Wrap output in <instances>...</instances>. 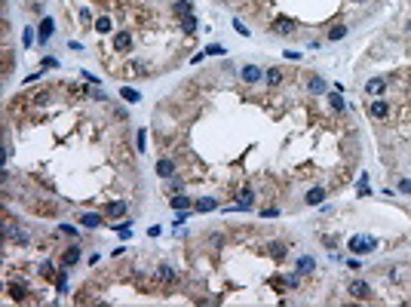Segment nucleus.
<instances>
[{
	"label": "nucleus",
	"mask_w": 411,
	"mask_h": 307,
	"mask_svg": "<svg viewBox=\"0 0 411 307\" xmlns=\"http://www.w3.org/2000/svg\"><path fill=\"white\" fill-rule=\"evenodd\" d=\"M347 292L356 298V301H371L374 298V292H371V286L365 283V280H353L350 286H347Z\"/></svg>",
	"instance_id": "f257e3e1"
},
{
	"label": "nucleus",
	"mask_w": 411,
	"mask_h": 307,
	"mask_svg": "<svg viewBox=\"0 0 411 307\" xmlns=\"http://www.w3.org/2000/svg\"><path fill=\"white\" fill-rule=\"evenodd\" d=\"M261 77H264V71H261L258 65H243V68H240V80H243V83H248V86L261 83Z\"/></svg>",
	"instance_id": "f03ea898"
},
{
	"label": "nucleus",
	"mask_w": 411,
	"mask_h": 307,
	"mask_svg": "<svg viewBox=\"0 0 411 307\" xmlns=\"http://www.w3.org/2000/svg\"><path fill=\"white\" fill-rule=\"evenodd\" d=\"M267 255H270L273 261H285V258H289V243L270 240V243H267Z\"/></svg>",
	"instance_id": "7ed1b4c3"
},
{
	"label": "nucleus",
	"mask_w": 411,
	"mask_h": 307,
	"mask_svg": "<svg viewBox=\"0 0 411 307\" xmlns=\"http://www.w3.org/2000/svg\"><path fill=\"white\" fill-rule=\"evenodd\" d=\"M368 114H371L374 120H387V117H390V102H387V99H371Z\"/></svg>",
	"instance_id": "20e7f679"
},
{
	"label": "nucleus",
	"mask_w": 411,
	"mask_h": 307,
	"mask_svg": "<svg viewBox=\"0 0 411 307\" xmlns=\"http://www.w3.org/2000/svg\"><path fill=\"white\" fill-rule=\"evenodd\" d=\"M132 43H135L132 31H117L114 34V49L117 52H132Z\"/></svg>",
	"instance_id": "39448f33"
},
{
	"label": "nucleus",
	"mask_w": 411,
	"mask_h": 307,
	"mask_svg": "<svg viewBox=\"0 0 411 307\" xmlns=\"http://www.w3.org/2000/svg\"><path fill=\"white\" fill-rule=\"evenodd\" d=\"M157 175L163 178V182H169V178L175 175V160L172 157H160L157 160Z\"/></svg>",
	"instance_id": "423d86ee"
},
{
	"label": "nucleus",
	"mask_w": 411,
	"mask_h": 307,
	"mask_svg": "<svg viewBox=\"0 0 411 307\" xmlns=\"http://www.w3.org/2000/svg\"><path fill=\"white\" fill-rule=\"evenodd\" d=\"M77 261H80V246L74 243V246H68V249L62 252V261H59V264H62V270H68V267H74Z\"/></svg>",
	"instance_id": "0eeeda50"
},
{
	"label": "nucleus",
	"mask_w": 411,
	"mask_h": 307,
	"mask_svg": "<svg viewBox=\"0 0 411 307\" xmlns=\"http://www.w3.org/2000/svg\"><path fill=\"white\" fill-rule=\"evenodd\" d=\"M273 34H279V37H292V34H298V25L292 19H276L273 22Z\"/></svg>",
	"instance_id": "6e6552de"
},
{
	"label": "nucleus",
	"mask_w": 411,
	"mask_h": 307,
	"mask_svg": "<svg viewBox=\"0 0 411 307\" xmlns=\"http://www.w3.org/2000/svg\"><path fill=\"white\" fill-rule=\"evenodd\" d=\"M295 270H298L301 277H310L313 270H316V258H313V255H301V258L295 261Z\"/></svg>",
	"instance_id": "1a4fd4ad"
},
{
	"label": "nucleus",
	"mask_w": 411,
	"mask_h": 307,
	"mask_svg": "<svg viewBox=\"0 0 411 307\" xmlns=\"http://www.w3.org/2000/svg\"><path fill=\"white\" fill-rule=\"evenodd\" d=\"M52 28H56V22H52L49 15H46V19L40 22V28H37V40H40V46H46V43H49V37H52Z\"/></svg>",
	"instance_id": "9d476101"
},
{
	"label": "nucleus",
	"mask_w": 411,
	"mask_h": 307,
	"mask_svg": "<svg viewBox=\"0 0 411 307\" xmlns=\"http://www.w3.org/2000/svg\"><path fill=\"white\" fill-rule=\"evenodd\" d=\"M282 77H285V74H282V68H279V65H270V68L264 71V83H267V86H279Z\"/></svg>",
	"instance_id": "9b49d317"
},
{
	"label": "nucleus",
	"mask_w": 411,
	"mask_h": 307,
	"mask_svg": "<svg viewBox=\"0 0 411 307\" xmlns=\"http://www.w3.org/2000/svg\"><path fill=\"white\" fill-rule=\"evenodd\" d=\"M365 93H368V96H384V93H387V80H384V77H371V80L365 83Z\"/></svg>",
	"instance_id": "f8f14e48"
},
{
	"label": "nucleus",
	"mask_w": 411,
	"mask_h": 307,
	"mask_svg": "<svg viewBox=\"0 0 411 307\" xmlns=\"http://www.w3.org/2000/svg\"><path fill=\"white\" fill-rule=\"evenodd\" d=\"M323 200H326V188H319V185H316V188H310V191H307V197H304V203H307V206H319Z\"/></svg>",
	"instance_id": "ddd939ff"
},
{
	"label": "nucleus",
	"mask_w": 411,
	"mask_h": 307,
	"mask_svg": "<svg viewBox=\"0 0 411 307\" xmlns=\"http://www.w3.org/2000/svg\"><path fill=\"white\" fill-rule=\"evenodd\" d=\"M172 12L178 19H184V15H193V0H175L172 3Z\"/></svg>",
	"instance_id": "4468645a"
},
{
	"label": "nucleus",
	"mask_w": 411,
	"mask_h": 307,
	"mask_svg": "<svg viewBox=\"0 0 411 307\" xmlns=\"http://www.w3.org/2000/svg\"><path fill=\"white\" fill-rule=\"evenodd\" d=\"M350 249H353V252H371V249H374V240H362V237H353V240H350Z\"/></svg>",
	"instance_id": "2eb2a0df"
},
{
	"label": "nucleus",
	"mask_w": 411,
	"mask_h": 307,
	"mask_svg": "<svg viewBox=\"0 0 411 307\" xmlns=\"http://www.w3.org/2000/svg\"><path fill=\"white\" fill-rule=\"evenodd\" d=\"M169 206H172L175 212H181V209H190V197H184V194H175L172 200H169Z\"/></svg>",
	"instance_id": "dca6fc26"
},
{
	"label": "nucleus",
	"mask_w": 411,
	"mask_h": 307,
	"mask_svg": "<svg viewBox=\"0 0 411 307\" xmlns=\"http://www.w3.org/2000/svg\"><path fill=\"white\" fill-rule=\"evenodd\" d=\"M80 224H83V227H98V224H101V215H98V212H83V215H80Z\"/></svg>",
	"instance_id": "f3484780"
},
{
	"label": "nucleus",
	"mask_w": 411,
	"mask_h": 307,
	"mask_svg": "<svg viewBox=\"0 0 411 307\" xmlns=\"http://www.w3.org/2000/svg\"><path fill=\"white\" fill-rule=\"evenodd\" d=\"M6 237L15 240V243H28V233L22 227H15V224H6Z\"/></svg>",
	"instance_id": "a211bd4d"
},
{
	"label": "nucleus",
	"mask_w": 411,
	"mask_h": 307,
	"mask_svg": "<svg viewBox=\"0 0 411 307\" xmlns=\"http://www.w3.org/2000/svg\"><path fill=\"white\" fill-rule=\"evenodd\" d=\"M157 277H160V283H175V267L160 264V267H157Z\"/></svg>",
	"instance_id": "6ab92c4d"
},
{
	"label": "nucleus",
	"mask_w": 411,
	"mask_h": 307,
	"mask_svg": "<svg viewBox=\"0 0 411 307\" xmlns=\"http://www.w3.org/2000/svg\"><path fill=\"white\" fill-rule=\"evenodd\" d=\"M9 295H12L15 301H25V298H28V286H25V283H12V286H9Z\"/></svg>",
	"instance_id": "aec40b11"
},
{
	"label": "nucleus",
	"mask_w": 411,
	"mask_h": 307,
	"mask_svg": "<svg viewBox=\"0 0 411 307\" xmlns=\"http://www.w3.org/2000/svg\"><path fill=\"white\" fill-rule=\"evenodd\" d=\"M347 37V25H331L329 28V40H344Z\"/></svg>",
	"instance_id": "412c9836"
},
{
	"label": "nucleus",
	"mask_w": 411,
	"mask_h": 307,
	"mask_svg": "<svg viewBox=\"0 0 411 307\" xmlns=\"http://www.w3.org/2000/svg\"><path fill=\"white\" fill-rule=\"evenodd\" d=\"M307 89H310V93H326V80L323 77H310V83H307Z\"/></svg>",
	"instance_id": "4be33fe9"
},
{
	"label": "nucleus",
	"mask_w": 411,
	"mask_h": 307,
	"mask_svg": "<svg viewBox=\"0 0 411 307\" xmlns=\"http://www.w3.org/2000/svg\"><path fill=\"white\" fill-rule=\"evenodd\" d=\"M215 206H218V203L212 200V197H200V200H196V209H200V212H212Z\"/></svg>",
	"instance_id": "5701e85b"
},
{
	"label": "nucleus",
	"mask_w": 411,
	"mask_h": 307,
	"mask_svg": "<svg viewBox=\"0 0 411 307\" xmlns=\"http://www.w3.org/2000/svg\"><path fill=\"white\" fill-rule=\"evenodd\" d=\"M123 212H126V203H123V200H117V203L108 206V215H111V218H120Z\"/></svg>",
	"instance_id": "b1692460"
},
{
	"label": "nucleus",
	"mask_w": 411,
	"mask_h": 307,
	"mask_svg": "<svg viewBox=\"0 0 411 307\" xmlns=\"http://www.w3.org/2000/svg\"><path fill=\"white\" fill-rule=\"evenodd\" d=\"M206 243L215 246V249H221V246H224V237H221V233H215V230H209V233H206Z\"/></svg>",
	"instance_id": "393cba45"
},
{
	"label": "nucleus",
	"mask_w": 411,
	"mask_h": 307,
	"mask_svg": "<svg viewBox=\"0 0 411 307\" xmlns=\"http://www.w3.org/2000/svg\"><path fill=\"white\" fill-rule=\"evenodd\" d=\"M95 31H98V34H111V31H114V25H111V19H104V15H101V19L95 22Z\"/></svg>",
	"instance_id": "a878e982"
},
{
	"label": "nucleus",
	"mask_w": 411,
	"mask_h": 307,
	"mask_svg": "<svg viewBox=\"0 0 411 307\" xmlns=\"http://www.w3.org/2000/svg\"><path fill=\"white\" fill-rule=\"evenodd\" d=\"M181 31H187V34L196 31V19H193V15H184V19H181Z\"/></svg>",
	"instance_id": "bb28decb"
},
{
	"label": "nucleus",
	"mask_w": 411,
	"mask_h": 307,
	"mask_svg": "<svg viewBox=\"0 0 411 307\" xmlns=\"http://www.w3.org/2000/svg\"><path fill=\"white\" fill-rule=\"evenodd\" d=\"M331 107H334V111H344V107H347V102L341 99V93H334V96H331Z\"/></svg>",
	"instance_id": "cd10ccee"
},
{
	"label": "nucleus",
	"mask_w": 411,
	"mask_h": 307,
	"mask_svg": "<svg viewBox=\"0 0 411 307\" xmlns=\"http://www.w3.org/2000/svg\"><path fill=\"white\" fill-rule=\"evenodd\" d=\"M123 99H126L129 104H135V102H141V96L135 93V89H123Z\"/></svg>",
	"instance_id": "c85d7f7f"
},
{
	"label": "nucleus",
	"mask_w": 411,
	"mask_h": 307,
	"mask_svg": "<svg viewBox=\"0 0 411 307\" xmlns=\"http://www.w3.org/2000/svg\"><path fill=\"white\" fill-rule=\"evenodd\" d=\"M145 141H148V132H145V129H138V132H135V144H138V151H145Z\"/></svg>",
	"instance_id": "c756f323"
},
{
	"label": "nucleus",
	"mask_w": 411,
	"mask_h": 307,
	"mask_svg": "<svg viewBox=\"0 0 411 307\" xmlns=\"http://www.w3.org/2000/svg\"><path fill=\"white\" fill-rule=\"evenodd\" d=\"M206 52H209V56H224V46H221V43H212V46H206Z\"/></svg>",
	"instance_id": "7c9ffc66"
},
{
	"label": "nucleus",
	"mask_w": 411,
	"mask_h": 307,
	"mask_svg": "<svg viewBox=\"0 0 411 307\" xmlns=\"http://www.w3.org/2000/svg\"><path fill=\"white\" fill-rule=\"evenodd\" d=\"M399 194L411 197V178H402V182H399Z\"/></svg>",
	"instance_id": "2f4dec72"
},
{
	"label": "nucleus",
	"mask_w": 411,
	"mask_h": 307,
	"mask_svg": "<svg viewBox=\"0 0 411 307\" xmlns=\"http://www.w3.org/2000/svg\"><path fill=\"white\" fill-rule=\"evenodd\" d=\"M234 31H237V34H243V37H248V28H246L240 19H234Z\"/></svg>",
	"instance_id": "473e14b6"
},
{
	"label": "nucleus",
	"mask_w": 411,
	"mask_h": 307,
	"mask_svg": "<svg viewBox=\"0 0 411 307\" xmlns=\"http://www.w3.org/2000/svg\"><path fill=\"white\" fill-rule=\"evenodd\" d=\"M56 286H59V292H68V274H65V270H62V277H59Z\"/></svg>",
	"instance_id": "72a5a7b5"
},
{
	"label": "nucleus",
	"mask_w": 411,
	"mask_h": 307,
	"mask_svg": "<svg viewBox=\"0 0 411 307\" xmlns=\"http://www.w3.org/2000/svg\"><path fill=\"white\" fill-rule=\"evenodd\" d=\"M187 218H190V212H187V209H181V212H178V215H175V224H184Z\"/></svg>",
	"instance_id": "f704fd0d"
},
{
	"label": "nucleus",
	"mask_w": 411,
	"mask_h": 307,
	"mask_svg": "<svg viewBox=\"0 0 411 307\" xmlns=\"http://www.w3.org/2000/svg\"><path fill=\"white\" fill-rule=\"evenodd\" d=\"M40 274H43V277H52V264H49V261L40 264Z\"/></svg>",
	"instance_id": "c9c22d12"
},
{
	"label": "nucleus",
	"mask_w": 411,
	"mask_h": 307,
	"mask_svg": "<svg viewBox=\"0 0 411 307\" xmlns=\"http://www.w3.org/2000/svg\"><path fill=\"white\" fill-rule=\"evenodd\" d=\"M405 31H408V34H411V22H408V25H405Z\"/></svg>",
	"instance_id": "e433bc0d"
},
{
	"label": "nucleus",
	"mask_w": 411,
	"mask_h": 307,
	"mask_svg": "<svg viewBox=\"0 0 411 307\" xmlns=\"http://www.w3.org/2000/svg\"><path fill=\"white\" fill-rule=\"evenodd\" d=\"M356 3H365V0H356Z\"/></svg>",
	"instance_id": "4c0bfd02"
}]
</instances>
